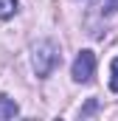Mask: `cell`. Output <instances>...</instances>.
I'll list each match as a JSON object with an SVG mask.
<instances>
[{"label": "cell", "mask_w": 118, "mask_h": 121, "mask_svg": "<svg viewBox=\"0 0 118 121\" xmlns=\"http://www.w3.org/2000/svg\"><path fill=\"white\" fill-rule=\"evenodd\" d=\"M59 62H62V51H59V45L54 39L34 42V48H31V65H34V73L39 79H48Z\"/></svg>", "instance_id": "1"}, {"label": "cell", "mask_w": 118, "mask_h": 121, "mask_svg": "<svg viewBox=\"0 0 118 121\" xmlns=\"http://www.w3.org/2000/svg\"><path fill=\"white\" fill-rule=\"evenodd\" d=\"M93 70H96V54L93 51H79V56L73 59V68H70V76H73V82H79V85H84L93 79Z\"/></svg>", "instance_id": "2"}, {"label": "cell", "mask_w": 118, "mask_h": 121, "mask_svg": "<svg viewBox=\"0 0 118 121\" xmlns=\"http://www.w3.org/2000/svg\"><path fill=\"white\" fill-rule=\"evenodd\" d=\"M14 116H20V107H17V101L0 93V118H14Z\"/></svg>", "instance_id": "3"}, {"label": "cell", "mask_w": 118, "mask_h": 121, "mask_svg": "<svg viewBox=\"0 0 118 121\" xmlns=\"http://www.w3.org/2000/svg\"><path fill=\"white\" fill-rule=\"evenodd\" d=\"M17 14V0H0V20Z\"/></svg>", "instance_id": "4"}, {"label": "cell", "mask_w": 118, "mask_h": 121, "mask_svg": "<svg viewBox=\"0 0 118 121\" xmlns=\"http://www.w3.org/2000/svg\"><path fill=\"white\" fill-rule=\"evenodd\" d=\"M110 73H113V76H110V90L118 93V56L110 62Z\"/></svg>", "instance_id": "5"}, {"label": "cell", "mask_w": 118, "mask_h": 121, "mask_svg": "<svg viewBox=\"0 0 118 121\" xmlns=\"http://www.w3.org/2000/svg\"><path fill=\"white\" fill-rule=\"evenodd\" d=\"M96 107H98V101H96V99H90L87 104H84V110H82V116H90V113H96Z\"/></svg>", "instance_id": "6"}, {"label": "cell", "mask_w": 118, "mask_h": 121, "mask_svg": "<svg viewBox=\"0 0 118 121\" xmlns=\"http://www.w3.org/2000/svg\"><path fill=\"white\" fill-rule=\"evenodd\" d=\"M113 11H118V0H107L104 3V14H113Z\"/></svg>", "instance_id": "7"}, {"label": "cell", "mask_w": 118, "mask_h": 121, "mask_svg": "<svg viewBox=\"0 0 118 121\" xmlns=\"http://www.w3.org/2000/svg\"><path fill=\"white\" fill-rule=\"evenodd\" d=\"M82 3H87V0H82Z\"/></svg>", "instance_id": "8"}]
</instances>
